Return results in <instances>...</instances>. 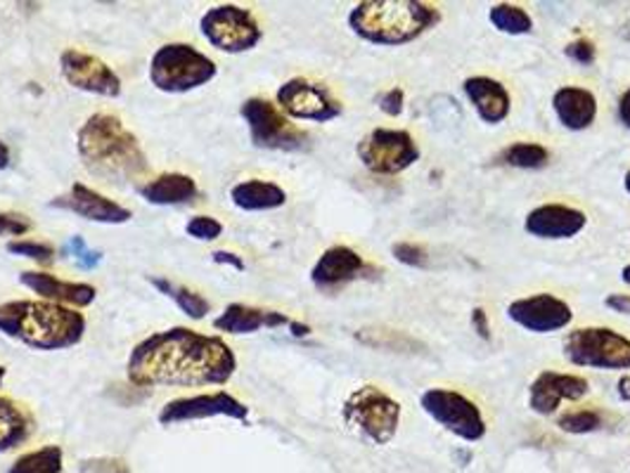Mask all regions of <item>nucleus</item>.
Here are the masks:
<instances>
[{
  "label": "nucleus",
  "mask_w": 630,
  "mask_h": 473,
  "mask_svg": "<svg viewBox=\"0 0 630 473\" xmlns=\"http://www.w3.org/2000/svg\"><path fill=\"white\" fill-rule=\"evenodd\" d=\"M237 357L224 338L188 327L155 332L128 355V382L140 388L226 386Z\"/></svg>",
  "instance_id": "f257e3e1"
},
{
  "label": "nucleus",
  "mask_w": 630,
  "mask_h": 473,
  "mask_svg": "<svg viewBox=\"0 0 630 473\" xmlns=\"http://www.w3.org/2000/svg\"><path fill=\"white\" fill-rule=\"evenodd\" d=\"M77 149L88 174L109 185H136L150 170L142 145L115 114L88 117L77 132Z\"/></svg>",
  "instance_id": "f03ea898"
},
{
  "label": "nucleus",
  "mask_w": 630,
  "mask_h": 473,
  "mask_svg": "<svg viewBox=\"0 0 630 473\" xmlns=\"http://www.w3.org/2000/svg\"><path fill=\"white\" fill-rule=\"evenodd\" d=\"M0 334L33 351H65L83 341L86 317L50 300H8L0 303Z\"/></svg>",
  "instance_id": "7ed1b4c3"
},
{
  "label": "nucleus",
  "mask_w": 630,
  "mask_h": 473,
  "mask_svg": "<svg viewBox=\"0 0 630 473\" xmlns=\"http://www.w3.org/2000/svg\"><path fill=\"white\" fill-rule=\"evenodd\" d=\"M441 22V12L417 0H367L348 12V29L365 43L403 46Z\"/></svg>",
  "instance_id": "20e7f679"
},
{
  "label": "nucleus",
  "mask_w": 630,
  "mask_h": 473,
  "mask_svg": "<svg viewBox=\"0 0 630 473\" xmlns=\"http://www.w3.org/2000/svg\"><path fill=\"white\" fill-rule=\"evenodd\" d=\"M218 67L211 57L190 43H166L150 60V81L169 95L193 92L216 79Z\"/></svg>",
  "instance_id": "39448f33"
},
{
  "label": "nucleus",
  "mask_w": 630,
  "mask_h": 473,
  "mask_svg": "<svg viewBox=\"0 0 630 473\" xmlns=\"http://www.w3.org/2000/svg\"><path fill=\"white\" fill-rule=\"evenodd\" d=\"M342 416L346 426L356 431L361 438L386 445L398 431L401 405L377 386H361L346 397Z\"/></svg>",
  "instance_id": "423d86ee"
},
{
  "label": "nucleus",
  "mask_w": 630,
  "mask_h": 473,
  "mask_svg": "<svg viewBox=\"0 0 630 473\" xmlns=\"http://www.w3.org/2000/svg\"><path fill=\"white\" fill-rule=\"evenodd\" d=\"M564 357L577 367L630 369V338L609 327H581L564 336Z\"/></svg>",
  "instance_id": "0eeeda50"
},
{
  "label": "nucleus",
  "mask_w": 630,
  "mask_h": 473,
  "mask_svg": "<svg viewBox=\"0 0 630 473\" xmlns=\"http://www.w3.org/2000/svg\"><path fill=\"white\" fill-rule=\"evenodd\" d=\"M239 117L249 128L252 145L270 151H304L308 149V132L296 128L275 102L266 98H249L239 107Z\"/></svg>",
  "instance_id": "6e6552de"
},
{
  "label": "nucleus",
  "mask_w": 630,
  "mask_h": 473,
  "mask_svg": "<svg viewBox=\"0 0 630 473\" xmlns=\"http://www.w3.org/2000/svg\"><path fill=\"white\" fill-rule=\"evenodd\" d=\"M199 33L211 48L226 55H243L254 50L264 38L256 17L233 3L214 6L199 19Z\"/></svg>",
  "instance_id": "1a4fd4ad"
},
{
  "label": "nucleus",
  "mask_w": 630,
  "mask_h": 473,
  "mask_svg": "<svg viewBox=\"0 0 630 473\" xmlns=\"http://www.w3.org/2000/svg\"><path fill=\"white\" fill-rule=\"evenodd\" d=\"M420 405L436 424L457 435L460 441L479 443L486 435L484 414L467 395L451 388H427L420 397Z\"/></svg>",
  "instance_id": "9d476101"
},
{
  "label": "nucleus",
  "mask_w": 630,
  "mask_h": 473,
  "mask_svg": "<svg viewBox=\"0 0 630 473\" xmlns=\"http://www.w3.org/2000/svg\"><path fill=\"white\" fill-rule=\"evenodd\" d=\"M358 159L377 176H396L420 159V147L403 128H375L356 147Z\"/></svg>",
  "instance_id": "9b49d317"
},
{
  "label": "nucleus",
  "mask_w": 630,
  "mask_h": 473,
  "mask_svg": "<svg viewBox=\"0 0 630 473\" xmlns=\"http://www.w3.org/2000/svg\"><path fill=\"white\" fill-rule=\"evenodd\" d=\"M275 105L280 107L287 119L327 124L342 117V102L323 83H315L296 76L285 81L275 92Z\"/></svg>",
  "instance_id": "f8f14e48"
},
{
  "label": "nucleus",
  "mask_w": 630,
  "mask_h": 473,
  "mask_svg": "<svg viewBox=\"0 0 630 473\" xmlns=\"http://www.w3.org/2000/svg\"><path fill=\"white\" fill-rule=\"evenodd\" d=\"M214 416H226V420L247 422L249 407L245 403H239L235 395L226 391L199 393V395H188V397H176V401L166 403L159 412V424L174 426L183 422L214 420Z\"/></svg>",
  "instance_id": "ddd939ff"
},
{
  "label": "nucleus",
  "mask_w": 630,
  "mask_h": 473,
  "mask_svg": "<svg viewBox=\"0 0 630 473\" xmlns=\"http://www.w3.org/2000/svg\"><path fill=\"white\" fill-rule=\"evenodd\" d=\"M60 71L65 81L77 90L100 95V98H119L121 95L119 73L90 52L77 48L65 50L60 55Z\"/></svg>",
  "instance_id": "4468645a"
},
{
  "label": "nucleus",
  "mask_w": 630,
  "mask_h": 473,
  "mask_svg": "<svg viewBox=\"0 0 630 473\" xmlns=\"http://www.w3.org/2000/svg\"><path fill=\"white\" fill-rule=\"evenodd\" d=\"M367 273H373V265L365 263V258L356 249H351V246L337 244L329 246V249L323 252L321 258L315 260L311 282L313 287L323 294H337L348 287L351 282L367 277Z\"/></svg>",
  "instance_id": "2eb2a0df"
},
{
  "label": "nucleus",
  "mask_w": 630,
  "mask_h": 473,
  "mask_svg": "<svg viewBox=\"0 0 630 473\" xmlns=\"http://www.w3.org/2000/svg\"><path fill=\"white\" fill-rule=\"evenodd\" d=\"M508 317L526 332L550 334L569 327L573 313L567 300L552 294H535L512 300L508 306Z\"/></svg>",
  "instance_id": "dca6fc26"
},
{
  "label": "nucleus",
  "mask_w": 630,
  "mask_h": 473,
  "mask_svg": "<svg viewBox=\"0 0 630 473\" xmlns=\"http://www.w3.org/2000/svg\"><path fill=\"white\" fill-rule=\"evenodd\" d=\"M50 206L100 225H124L134 218V214L128 211L126 206L100 195L98 189H92L83 183H73L65 195L55 197Z\"/></svg>",
  "instance_id": "f3484780"
},
{
  "label": "nucleus",
  "mask_w": 630,
  "mask_h": 473,
  "mask_svg": "<svg viewBox=\"0 0 630 473\" xmlns=\"http://www.w3.org/2000/svg\"><path fill=\"white\" fill-rule=\"evenodd\" d=\"M590 391L588 382L579 374H564V372H541L535 376L529 391V407L535 414L550 416L560 410V405L579 403Z\"/></svg>",
  "instance_id": "a211bd4d"
},
{
  "label": "nucleus",
  "mask_w": 630,
  "mask_h": 473,
  "mask_svg": "<svg viewBox=\"0 0 630 473\" xmlns=\"http://www.w3.org/2000/svg\"><path fill=\"white\" fill-rule=\"evenodd\" d=\"M588 225L581 208L564 204H543L535 206L524 220V230L539 239H571Z\"/></svg>",
  "instance_id": "6ab92c4d"
},
{
  "label": "nucleus",
  "mask_w": 630,
  "mask_h": 473,
  "mask_svg": "<svg viewBox=\"0 0 630 473\" xmlns=\"http://www.w3.org/2000/svg\"><path fill=\"white\" fill-rule=\"evenodd\" d=\"M20 282L36 296H41L43 300L60 303V306H67V308H88L98 296V289L92 287V284L65 282L60 277H55L50 273H41V270H24L20 275Z\"/></svg>",
  "instance_id": "aec40b11"
},
{
  "label": "nucleus",
  "mask_w": 630,
  "mask_h": 473,
  "mask_svg": "<svg viewBox=\"0 0 630 473\" xmlns=\"http://www.w3.org/2000/svg\"><path fill=\"white\" fill-rule=\"evenodd\" d=\"M462 90H465L467 100L472 102V107L476 109L479 119L484 124H503L510 117L512 109V98L508 88L491 79V76H470V79L462 83Z\"/></svg>",
  "instance_id": "412c9836"
},
{
  "label": "nucleus",
  "mask_w": 630,
  "mask_h": 473,
  "mask_svg": "<svg viewBox=\"0 0 630 473\" xmlns=\"http://www.w3.org/2000/svg\"><path fill=\"white\" fill-rule=\"evenodd\" d=\"M552 109L567 130H585L598 119V98L588 88L562 86L552 95Z\"/></svg>",
  "instance_id": "4be33fe9"
},
{
  "label": "nucleus",
  "mask_w": 630,
  "mask_h": 473,
  "mask_svg": "<svg viewBox=\"0 0 630 473\" xmlns=\"http://www.w3.org/2000/svg\"><path fill=\"white\" fill-rule=\"evenodd\" d=\"M289 317L277 311H262L245 303H230V306L214 319V327L226 334H254L258 329L289 327Z\"/></svg>",
  "instance_id": "5701e85b"
},
{
  "label": "nucleus",
  "mask_w": 630,
  "mask_h": 473,
  "mask_svg": "<svg viewBox=\"0 0 630 473\" xmlns=\"http://www.w3.org/2000/svg\"><path fill=\"white\" fill-rule=\"evenodd\" d=\"M138 195L152 206H183L199 197V187L195 178L185 174H161L138 185Z\"/></svg>",
  "instance_id": "b1692460"
},
{
  "label": "nucleus",
  "mask_w": 630,
  "mask_h": 473,
  "mask_svg": "<svg viewBox=\"0 0 630 473\" xmlns=\"http://www.w3.org/2000/svg\"><path fill=\"white\" fill-rule=\"evenodd\" d=\"M230 201L239 208V211L258 214V211H273L287 204V193L270 180H243L230 189Z\"/></svg>",
  "instance_id": "393cba45"
},
{
  "label": "nucleus",
  "mask_w": 630,
  "mask_h": 473,
  "mask_svg": "<svg viewBox=\"0 0 630 473\" xmlns=\"http://www.w3.org/2000/svg\"><path fill=\"white\" fill-rule=\"evenodd\" d=\"M36 428L31 412L10 401V397L0 395V454L10 452L14 447L24 445Z\"/></svg>",
  "instance_id": "a878e982"
},
{
  "label": "nucleus",
  "mask_w": 630,
  "mask_h": 473,
  "mask_svg": "<svg viewBox=\"0 0 630 473\" xmlns=\"http://www.w3.org/2000/svg\"><path fill=\"white\" fill-rule=\"evenodd\" d=\"M150 284L159 294H164L166 298H171L176 306L190 319H204L211 311V303L207 298L197 294L195 289L183 287V284H176V282L166 279V277H150Z\"/></svg>",
  "instance_id": "bb28decb"
},
{
  "label": "nucleus",
  "mask_w": 630,
  "mask_h": 473,
  "mask_svg": "<svg viewBox=\"0 0 630 473\" xmlns=\"http://www.w3.org/2000/svg\"><path fill=\"white\" fill-rule=\"evenodd\" d=\"M65 469V452L60 445H46L39 450L24 452L17 457L8 473H62Z\"/></svg>",
  "instance_id": "cd10ccee"
},
{
  "label": "nucleus",
  "mask_w": 630,
  "mask_h": 473,
  "mask_svg": "<svg viewBox=\"0 0 630 473\" xmlns=\"http://www.w3.org/2000/svg\"><path fill=\"white\" fill-rule=\"evenodd\" d=\"M356 338L370 348L392 353H420L424 348L417 338L398 329H361Z\"/></svg>",
  "instance_id": "c85d7f7f"
},
{
  "label": "nucleus",
  "mask_w": 630,
  "mask_h": 473,
  "mask_svg": "<svg viewBox=\"0 0 630 473\" xmlns=\"http://www.w3.org/2000/svg\"><path fill=\"white\" fill-rule=\"evenodd\" d=\"M505 166L524 168V170H541L550 161V151L539 142H512L503 155H500Z\"/></svg>",
  "instance_id": "c756f323"
},
{
  "label": "nucleus",
  "mask_w": 630,
  "mask_h": 473,
  "mask_svg": "<svg viewBox=\"0 0 630 473\" xmlns=\"http://www.w3.org/2000/svg\"><path fill=\"white\" fill-rule=\"evenodd\" d=\"M489 19L498 31L510 33V36H524V33H531L533 29L531 14L524 8L512 6V3L493 6L489 12Z\"/></svg>",
  "instance_id": "7c9ffc66"
},
{
  "label": "nucleus",
  "mask_w": 630,
  "mask_h": 473,
  "mask_svg": "<svg viewBox=\"0 0 630 473\" xmlns=\"http://www.w3.org/2000/svg\"><path fill=\"white\" fill-rule=\"evenodd\" d=\"M602 424H604L602 412L598 410H573L562 414L558 420V426L564 433H592L602 428Z\"/></svg>",
  "instance_id": "2f4dec72"
},
{
  "label": "nucleus",
  "mask_w": 630,
  "mask_h": 473,
  "mask_svg": "<svg viewBox=\"0 0 630 473\" xmlns=\"http://www.w3.org/2000/svg\"><path fill=\"white\" fill-rule=\"evenodd\" d=\"M6 249H8L12 256H22V258L36 260V263H41V265H50V263L55 260V249H52L50 244H43V242L14 239V242H8Z\"/></svg>",
  "instance_id": "473e14b6"
},
{
  "label": "nucleus",
  "mask_w": 630,
  "mask_h": 473,
  "mask_svg": "<svg viewBox=\"0 0 630 473\" xmlns=\"http://www.w3.org/2000/svg\"><path fill=\"white\" fill-rule=\"evenodd\" d=\"M185 233H188V237H193L197 242H214V239L224 235V225H220L211 216H193L188 220V225H185Z\"/></svg>",
  "instance_id": "72a5a7b5"
},
{
  "label": "nucleus",
  "mask_w": 630,
  "mask_h": 473,
  "mask_svg": "<svg viewBox=\"0 0 630 473\" xmlns=\"http://www.w3.org/2000/svg\"><path fill=\"white\" fill-rule=\"evenodd\" d=\"M67 249L71 252L73 260H77V263H79V268H83V270L98 268L100 260H102V254H100V252H92V249H90V246L86 244V239H83V237H79V235L69 239Z\"/></svg>",
  "instance_id": "f704fd0d"
},
{
  "label": "nucleus",
  "mask_w": 630,
  "mask_h": 473,
  "mask_svg": "<svg viewBox=\"0 0 630 473\" xmlns=\"http://www.w3.org/2000/svg\"><path fill=\"white\" fill-rule=\"evenodd\" d=\"M394 258L403 265H411V268H427V254H424V249L420 244H413V242H398L394 244V249H392Z\"/></svg>",
  "instance_id": "c9c22d12"
},
{
  "label": "nucleus",
  "mask_w": 630,
  "mask_h": 473,
  "mask_svg": "<svg viewBox=\"0 0 630 473\" xmlns=\"http://www.w3.org/2000/svg\"><path fill=\"white\" fill-rule=\"evenodd\" d=\"M81 473H131L128 464L119 457H96V460H83L79 464Z\"/></svg>",
  "instance_id": "e433bc0d"
},
{
  "label": "nucleus",
  "mask_w": 630,
  "mask_h": 473,
  "mask_svg": "<svg viewBox=\"0 0 630 473\" xmlns=\"http://www.w3.org/2000/svg\"><path fill=\"white\" fill-rule=\"evenodd\" d=\"M31 220L22 214H6L0 211V237H22L31 230Z\"/></svg>",
  "instance_id": "4c0bfd02"
},
{
  "label": "nucleus",
  "mask_w": 630,
  "mask_h": 473,
  "mask_svg": "<svg viewBox=\"0 0 630 473\" xmlns=\"http://www.w3.org/2000/svg\"><path fill=\"white\" fill-rule=\"evenodd\" d=\"M564 52H567L569 60H573L577 65H583V67L595 62V55H598L595 52V43H590L588 38H579V41L569 43Z\"/></svg>",
  "instance_id": "58836bf2"
},
{
  "label": "nucleus",
  "mask_w": 630,
  "mask_h": 473,
  "mask_svg": "<svg viewBox=\"0 0 630 473\" xmlns=\"http://www.w3.org/2000/svg\"><path fill=\"white\" fill-rule=\"evenodd\" d=\"M403 102H405L403 88H392V90H386L380 98V109L384 114H388V117H401V114H403Z\"/></svg>",
  "instance_id": "ea45409f"
},
{
  "label": "nucleus",
  "mask_w": 630,
  "mask_h": 473,
  "mask_svg": "<svg viewBox=\"0 0 630 473\" xmlns=\"http://www.w3.org/2000/svg\"><path fill=\"white\" fill-rule=\"evenodd\" d=\"M472 325H474V332L484 338V341H491V325H489V315L484 308H474L472 311Z\"/></svg>",
  "instance_id": "a19ab883"
},
{
  "label": "nucleus",
  "mask_w": 630,
  "mask_h": 473,
  "mask_svg": "<svg viewBox=\"0 0 630 473\" xmlns=\"http://www.w3.org/2000/svg\"><path fill=\"white\" fill-rule=\"evenodd\" d=\"M211 260L218 263V265H230V268H235L237 273H245V268H247L245 260L239 258L237 254H233V252H214Z\"/></svg>",
  "instance_id": "79ce46f5"
},
{
  "label": "nucleus",
  "mask_w": 630,
  "mask_h": 473,
  "mask_svg": "<svg viewBox=\"0 0 630 473\" xmlns=\"http://www.w3.org/2000/svg\"><path fill=\"white\" fill-rule=\"evenodd\" d=\"M604 306L619 315H630V294H611L604 298Z\"/></svg>",
  "instance_id": "37998d69"
},
{
  "label": "nucleus",
  "mask_w": 630,
  "mask_h": 473,
  "mask_svg": "<svg viewBox=\"0 0 630 473\" xmlns=\"http://www.w3.org/2000/svg\"><path fill=\"white\" fill-rule=\"evenodd\" d=\"M619 121L630 130V88H626L619 98Z\"/></svg>",
  "instance_id": "c03bdc74"
},
{
  "label": "nucleus",
  "mask_w": 630,
  "mask_h": 473,
  "mask_svg": "<svg viewBox=\"0 0 630 473\" xmlns=\"http://www.w3.org/2000/svg\"><path fill=\"white\" fill-rule=\"evenodd\" d=\"M10 164H12V159H10V147L0 140V170H6V168H10Z\"/></svg>",
  "instance_id": "a18cd8bd"
},
{
  "label": "nucleus",
  "mask_w": 630,
  "mask_h": 473,
  "mask_svg": "<svg viewBox=\"0 0 630 473\" xmlns=\"http://www.w3.org/2000/svg\"><path fill=\"white\" fill-rule=\"evenodd\" d=\"M289 329H292V334L296 336V338H302V336H308L311 334V327L308 325H302V322H289Z\"/></svg>",
  "instance_id": "49530a36"
},
{
  "label": "nucleus",
  "mask_w": 630,
  "mask_h": 473,
  "mask_svg": "<svg viewBox=\"0 0 630 473\" xmlns=\"http://www.w3.org/2000/svg\"><path fill=\"white\" fill-rule=\"evenodd\" d=\"M621 279H623V284H628V287H630V265H626V268L621 270Z\"/></svg>",
  "instance_id": "de8ad7c7"
},
{
  "label": "nucleus",
  "mask_w": 630,
  "mask_h": 473,
  "mask_svg": "<svg viewBox=\"0 0 630 473\" xmlns=\"http://www.w3.org/2000/svg\"><path fill=\"white\" fill-rule=\"evenodd\" d=\"M623 187H626V193H630V170H628L626 178H623Z\"/></svg>",
  "instance_id": "09e8293b"
},
{
  "label": "nucleus",
  "mask_w": 630,
  "mask_h": 473,
  "mask_svg": "<svg viewBox=\"0 0 630 473\" xmlns=\"http://www.w3.org/2000/svg\"><path fill=\"white\" fill-rule=\"evenodd\" d=\"M6 374H8V372H6V367L0 365V386H3V382H6Z\"/></svg>",
  "instance_id": "8fccbe9b"
}]
</instances>
